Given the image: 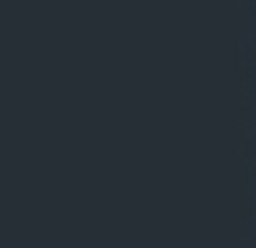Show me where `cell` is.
I'll return each mask as SVG.
<instances>
[]
</instances>
